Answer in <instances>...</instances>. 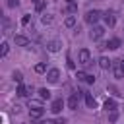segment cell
Returning <instances> with one entry per match:
<instances>
[{
    "label": "cell",
    "mask_w": 124,
    "mask_h": 124,
    "mask_svg": "<svg viewBox=\"0 0 124 124\" xmlns=\"http://www.w3.org/2000/svg\"><path fill=\"white\" fill-rule=\"evenodd\" d=\"M116 120H118V112L116 110H110L108 112V122H116Z\"/></svg>",
    "instance_id": "obj_25"
},
{
    "label": "cell",
    "mask_w": 124,
    "mask_h": 124,
    "mask_svg": "<svg viewBox=\"0 0 124 124\" xmlns=\"http://www.w3.org/2000/svg\"><path fill=\"white\" fill-rule=\"evenodd\" d=\"M16 93H17V97H29V95L33 93V87H31V85H23V83H19L17 89H16Z\"/></svg>",
    "instance_id": "obj_4"
},
{
    "label": "cell",
    "mask_w": 124,
    "mask_h": 124,
    "mask_svg": "<svg viewBox=\"0 0 124 124\" xmlns=\"http://www.w3.org/2000/svg\"><path fill=\"white\" fill-rule=\"evenodd\" d=\"M14 43H16L17 46H27V45H29V39L23 37V35H14Z\"/></svg>",
    "instance_id": "obj_12"
},
{
    "label": "cell",
    "mask_w": 124,
    "mask_h": 124,
    "mask_svg": "<svg viewBox=\"0 0 124 124\" xmlns=\"http://www.w3.org/2000/svg\"><path fill=\"white\" fill-rule=\"evenodd\" d=\"M45 124H56L54 120H45Z\"/></svg>",
    "instance_id": "obj_31"
},
{
    "label": "cell",
    "mask_w": 124,
    "mask_h": 124,
    "mask_svg": "<svg viewBox=\"0 0 124 124\" xmlns=\"http://www.w3.org/2000/svg\"><path fill=\"white\" fill-rule=\"evenodd\" d=\"M105 108H107L108 112H110V110H116V101H114V99H107V101H105Z\"/></svg>",
    "instance_id": "obj_17"
},
{
    "label": "cell",
    "mask_w": 124,
    "mask_h": 124,
    "mask_svg": "<svg viewBox=\"0 0 124 124\" xmlns=\"http://www.w3.org/2000/svg\"><path fill=\"white\" fill-rule=\"evenodd\" d=\"M29 19H31V16H29V14H25V16L21 17V23H23V25H27V23H29Z\"/></svg>",
    "instance_id": "obj_27"
},
{
    "label": "cell",
    "mask_w": 124,
    "mask_h": 124,
    "mask_svg": "<svg viewBox=\"0 0 124 124\" xmlns=\"http://www.w3.org/2000/svg\"><path fill=\"white\" fill-rule=\"evenodd\" d=\"M85 105H87L89 108H95V97H93L91 93H85Z\"/></svg>",
    "instance_id": "obj_16"
},
{
    "label": "cell",
    "mask_w": 124,
    "mask_h": 124,
    "mask_svg": "<svg viewBox=\"0 0 124 124\" xmlns=\"http://www.w3.org/2000/svg\"><path fill=\"white\" fill-rule=\"evenodd\" d=\"M39 97H41L43 101H48V99H50V91H48L46 87H43V89H39Z\"/></svg>",
    "instance_id": "obj_18"
},
{
    "label": "cell",
    "mask_w": 124,
    "mask_h": 124,
    "mask_svg": "<svg viewBox=\"0 0 124 124\" xmlns=\"http://www.w3.org/2000/svg\"><path fill=\"white\" fill-rule=\"evenodd\" d=\"M46 48H48V52H58L62 48V43L60 41H48L46 43Z\"/></svg>",
    "instance_id": "obj_10"
},
{
    "label": "cell",
    "mask_w": 124,
    "mask_h": 124,
    "mask_svg": "<svg viewBox=\"0 0 124 124\" xmlns=\"http://www.w3.org/2000/svg\"><path fill=\"white\" fill-rule=\"evenodd\" d=\"M56 124H66V118H58V120H56Z\"/></svg>",
    "instance_id": "obj_30"
},
{
    "label": "cell",
    "mask_w": 124,
    "mask_h": 124,
    "mask_svg": "<svg viewBox=\"0 0 124 124\" xmlns=\"http://www.w3.org/2000/svg\"><path fill=\"white\" fill-rule=\"evenodd\" d=\"M33 2H35V4H37V2H39V0H33Z\"/></svg>",
    "instance_id": "obj_34"
},
{
    "label": "cell",
    "mask_w": 124,
    "mask_h": 124,
    "mask_svg": "<svg viewBox=\"0 0 124 124\" xmlns=\"http://www.w3.org/2000/svg\"><path fill=\"white\" fill-rule=\"evenodd\" d=\"M120 64H122V70H124V60H120Z\"/></svg>",
    "instance_id": "obj_32"
},
{
    "label": "cell",
    "mask_w": 124,
    "mask_h": 124,
    "mask_svg": "<svg viewBox=\"0 0 124 124\" xmlns=\"http://www.w3.org/2000/svg\"><path fill=\"white\" fill-rule=\"evenodd\" d=\"M31 124H45V120H39V118H31Z\"/></svg>",
    "instance_id": "obj_29"
},
{
    "label": "cell",
    "mask_w": 124,
    "mask_h": 124,
    "mask_svg": "<svg viewBox=\"0 0 124 124\" xmlns=\"http://www.w3.org/2000/svg\"><path fill=\"white\" fill-rule=\"evenodd\" d=\"M41 21H43L45 25H50V23H52V16H50V14H45V16L41 17Z\"/></svg>",
    "instance_id": "obj_22"
},
{
    "label": "cell",
    "mask_w": 124,
    "mask_h": 124,
    "mask_svg": "<svg viewBox=\"0 0 124 124\" xmlns=\"http://www.w3.org/2000/svg\"><path fill=\"white\" fill-rule=\"evenodd\" d=\"M68 4H74V0H68Z\"/></svg>",
    "instance_id": "obj_33"
},
{
    "label": "cell",
    "mask_w": 124,
    "mask_h": 124,
    "mask_svg": "<svg viewBox=\"0 0 124 124\" xmlns=\"http://www.w3.org/2000/svg\"><path fill=\"white\" fill-rule=\"evenodd\" d=\"M78 79L79 81H85V83H95V76L85 74V72H78Z\"/></svg>",
    "instance_id": "obj_7"
},
{
    "label": "cell",
    "mask_w": 124,
    "mask_h": 124,
    "mask_svg": "<svg viewBox=\"0 0 124 124\" xmlns=\"http://www.w3.org/2000/svg\"><path fill=\"white\" fill-rule=\"evenodd\" d=\"M64 25H66V27H74V25H76V17H74V16H68V17L64 19Z\"/></svg>",
    "instance_id": "obj_21"
},
{
    "label": "cell",
    "mask_w": 124,
    "mask_h": 124,
    "mask_svg": "<svg viewBox=\"0 0 124 124\" xmlns=\"http://www.w3.org/2000/svg\"><path fill=\"white\" fill-rule=\"evenodd\" d=\"M103 33H105V29H103L101 25H93V29H91V33H89V37H91L93 41H99V39L103 37Z\"/></svg>",
    "instance_id": "obj_5"
},
{
    "label": "cell",
    "mask_w": 124,
    "mask_h": 124,
    "mask_svg": "<svg viewBox=\"0 0 124 124\" xmlns=\"http://www.w3.org/2000/svg\"><path fill=\"white\" fill-rule=\"evenodd\" d=\"M99 66H101L103 70H110V68H112V60L107 58V56H101V58H99Z\"/></svg>",
    "instance_id": "obj_13"
},
{
    "label": "cell",
    "mask_w": 124,
    "mask_h": 124,
    "mask_svg": "<svg viewBox=\"0 0 124 124\" xmlns=\"http://www.w3.org/2000/svg\"><path fill=\"white\" fill-rule=\"evenodd\" d=\"M14 81H16L17 85L23 81V76H21V72H14Z\"/></svg>",
    "instance_id": "obj_24"
},
{
    "label": "cell",
    "mask_w": 124,
    "mask_h": 124,
    "mask_svg": "<svg viewBox=\"0 0 124 124\" xmlns=\"http://www.w3.org/2000/svg\"><path fill=\"white\" fill-rule=\"evenodd\" d=\"M78 60H79V64H83V66H89V64H91V52H89L87 48H81L79 54H78Z\"/></svg>",
    "instance_id": "obj_2"
},
{
    "label": "cell",
    "mask_w": 124,
    "mask_h": 124,
    "mask_svg": "<svg viewBox=\"0 0 124 124\" xmlns=\"http://www.w3.org/2000/svg\"><path fill=\"white\" fill-rule=\"evenodd\" d=\"M78 103H79V95H78V93L70 95V99H68V108L76 110V108H78Z\"/></svg>",
    "instance_id": "obj_11"
},
{
    "label": "cell",
    "mask_w": 124,
    "mask_h": 124,
    "mask_svg": "<svg viewBox=\"0 0 124 124\" xmlns=\"http://www.w3.org/2000/svg\"><path fill=\"white\" fill-rule=\"evenodd\" d=\"M103 17V14L99 12V10H89L87 14H85V21L89 23V25H97V21Z\"/></svg>",
    "instance_id": "obj_1"
},
{
    "label": "cell",
    "mask_w": 124,
    "mask_h": 124,
    "mask_svg": "<svg viewBox=\"0 0 124 124\" xmlns=\"http://www.w3.org/2000/svg\"><path fill=\"white\" fill-rule=\"evenodd\" d=\"M58 79H60V70L58 68H50L46 72V81L48 83H58Z\"/></svg>",
    "instance_id": "obj_3"
},
{
    "label": "cell",
    "mask_w": 124,
    "mask_h": 124,
    "mask_svg": "<svg viewBox=\"0 0 124 124\" xmlns=\"http://www.w3.org/2000/svg\"><path fill=\"white\" fill-rule=\"evenodd\" d=\"M8 52H10V45H8V43H2V48H0V54H2V56H8Z\"/></svg>",
    "instance_id": "obj_23"
},
{
    "label": "cell",
    "mask_w": 124,
    "mask_h": 124,
    "mask_svg": "<svg viewBox=\"0 0 124 124\" xmlns=\"http://www.w3.org/2000/svg\"><path fill=\"white\" fill-rule=\"evenodd\" d=\"M8 6L10 8H16V6H19V2L17 0H8Z\"/></svg>",
    "instance_id": "obj_28"
},
{
    "label": "cell",
    "mask_w": 124,
    "mask_h": 124,
    "mask_svg": "<svg viewBox=\"0 0 124 124\" xmlns=\"http://www.w3.org/2000/svg\"><path fill=\"white\" fill-rule=\"evenodd\" d=\"M107 46H108L110 50H116V48H120V39H116V37H114V39H110V41L107 43Z\"/></svg>",
    "instance_id": "obj_14"
},
{
    "label": "cell",
    "mask_w": 124,
    "mask_h": 124,
    "mask_svg": "<svg viewBox=\"0 0 124 124\" xmlns=\"http://www.w3.org/2000/svg\"><path fill=\"white\" fill-rule=\"evenodd\" d=\"M64 12H66V14H76V12H78V6H76V2H74V4H68V6L64 8Z\"/></svg>",
    "instance_id": "obj_20"
},
{
    "label": "cell",
    "mask_w": 124,
    "mask_h": 124,
    "mask_svg": "<svg viewBox=\"0 0 124 124\" xmlns=\"http://www.w3.org/2000/svg\"><path fill=\"white\" fill-rule=\"evenodd\" d=\"M112 72H114V78H122L124 76V70H122L120 60H112Z\"/></svg>",
    "instance_id": "obj_6"
},
{
    "label": "cell",
    "mask_w": 124,
    "mask_h": 124,
    "mask_svg": "<svg viewBox=\"0 0 124 124\" xmlns=\"http://www.w3.org/2000/svg\"><path fill=\"white\" fill-rule=\"evenodd\" d=\"M35 72H37V74H45V72H46V64H45V62L35 64Z\"/></svg>",
    "instance_id": "obj_19"
},
{
    "label": "cell",
    "mask_w": 124,
    "mask_h": 124,
    "mask_svg": "<svg viewBox=\"0 0 124 124\" xmlns=\"http://www.w3.org/2000/svg\"><path fill=\"white\" fill-rule=\"evenodd\" d=\"M43 114H45L43 108H29V116H31V118H41Z\"/></svg>",
    "instance_id": "obj_15"
},
{
    "label": "cell",
    "mask_w": 124,
    "mask_h": 124,
    "mask_svg": "<svg viewBox=\"0 0 124 124\" xmlns=\"http://www.w3.org/2000/svg\"><path fill=\"white\" fill-rule=\"evenodd\" d=\"M62 107H64V101H62V99H54V101H52V105H50V112L58 114V112L62 110Z\"/></svg>",
    "instance_id": "obj_8"
},
{
    "label": "cell",
    "mask_w": 124,
    "mask_h": 124,
    "mask_svg": "<svg viewBox=\"0 0 124 124\" xmlns=\"http://www.w3.org/2000/svg\"><path fill=\"white\" fill-rule=\"evenodd\" d=\"M103 19H105V25H107V27H114V23H116L114 14H110V12H107V14L103 16Z\"/></svg>",
    "instance_id": "obj_9"
},
{
    "label": "cell",
    "mask_w": 124,
    "mask_h": 124,
    "mask_svg": "<svg viewBox=\"0 0 124 124\" xmlns=\"http://www.w3.org/2000/svg\"><path fill=\"white\" fill-rule=\"evenodd\" d=\"M43 8H45V2H43V0H39V2L35 4V10H37V12H43Z\"/></svg>",
    "instance_id": "obj_26"
}]
</instances>
